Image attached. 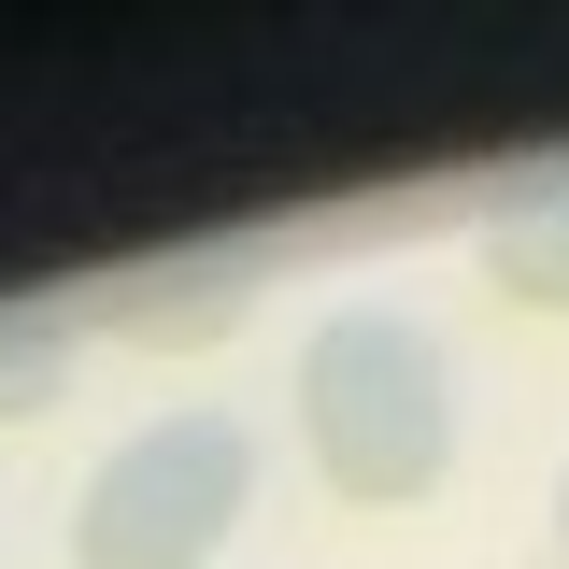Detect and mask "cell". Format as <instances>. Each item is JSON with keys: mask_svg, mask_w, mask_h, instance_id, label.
Instances as JSON below:
<instances>
[{"mask_svg": "<svg viewBox=\"0 0 569 569\" xmlns=\"http://www.w3.org/2000/svg\"><path fill=\"white\" fill-rule=\"evenodd\" d=\"M299 456L328 470V498L356 512H413L456 470V356L427 342L413 313L342 299L299 342Z\"/></svg>", "mask_w": 569, "mask_h": 569, "instance_id": "1", "label": "cell"}, {"mask_svg": "<svg viewBox=\"0 0 569 569\" xmlns=\"http://www.w3.org/2000/svg\"><path fill=\"white\" fill-rule=\"evenodd\" d=\"M242 512H257V427L242 413H157L86 470L71 569H213Z\"/></svg>", "mask_w": 569, "mask_h": 569, "instance_id": "2", "label": "cell"}, {"mask_svg": "<svg viewBox=\"0 0 569 569\" xmlns=\"http://www.w3.org/2000/svg\"><path fill=\"white\" fill-rule=\"evenodd\" d=\"M257 313V242H171V257H129L71 299L86 342H142V356H200Z\"/></svg>", "mask_w": 569, "mask_h": 569, "instance_id": "3", "label": "cell"}, {"mask_svg": "<svg viewBox=\"0 0 569 569\" xmlns=\"http://www.w3.org/2000/svg\"><path fill=\"white\" fill-rule=\"evenodd\" d=\"M470 257H485V284L512 299V313H569V157H556V171H527V186L485 213Z\"/></svg>", "mask_w": 569, "mask_h": 569, "instance_id": "4", "label": "cell"}, {"mask_svg": "<svg viewBox=\"0 0 569 569\" xmlns=\"http://www.w3.org/2000/svg\"><path fill=\"white\" fill-rule=\"evenodd\" d=\"M71 342H86V328H71L58 299H14V313H0V427H29L71 385Z\"/></svg>", "mask_w": 569, "mask_h": 569, "instance_id": "5", "label": "cell"}, {"mask_svg": "<svg viewBox=\"0 0 569 569\" xmlns=\"http://www.w3.org/2000/svg\"><path fill=\"white\" fill-rule=\"evenodd\" d=\"M556 556H569V470H556Z\"/></svg>", "mask_w": 569, "mask_h": 569, "instance_id": "6", "label": "cell"}]
</instances>
